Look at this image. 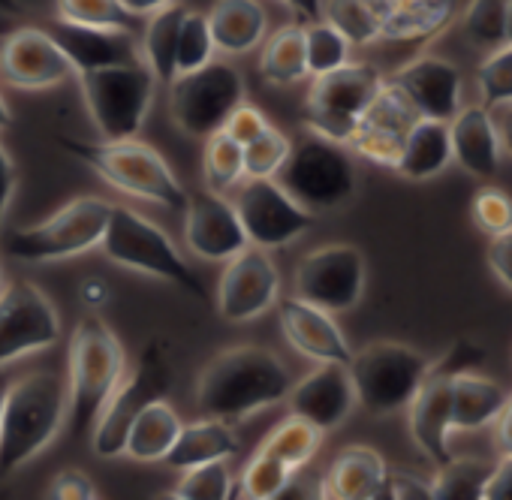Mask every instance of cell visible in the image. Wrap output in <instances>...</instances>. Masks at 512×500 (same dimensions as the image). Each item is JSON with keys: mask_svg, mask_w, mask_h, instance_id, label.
I'll return each instance as SVG.
<instances>
[{"mask_svg": "<svg viewBox=\"0 0 512 500\" xmlns=\"http://www.w3.org/2000/svg\"><path fill=\"white\" fill-rule=\"evenodd\" d=\"M290 389V368L275 350L241 344L217 353L202 368L196 383V407L202 416L232 425L287 401Z\"/></svg>", "mask_w": 512, "mask_h": 500, "instance_id": "cell-1", "label": "cell"}, {"mask_svg": "<svg viewBox=\"0 0 512 500\" xmlns=\"http://www.w3.org/2000/svg\"><path fill=\"white\" fill-rule=\"evenodd\" d=\"M67 422V386L55 371H34L7 386L0 407V479L34 461Z\"/></svg>", "mask_w": 512, "mask_h": 500, "instance_id": "cell-2", "label": "cell"}, {"mask_svg": "<svg viewBox=\"0 0 512 500\" xmlns=\"http://www.w3.org/2000/svg\"><path fill=\"white\" fill-rule=\"evenodd\" d=\"M127 356L118 335L100 320L85 317L67 353V419L76 437H91L97 416L124 380Z\"/></svg>", "mask_w": 512, "mask_h": 500, "instance_id": "cell-3", "label": "cell"}, {"mask_svg": "<svg viewBox=\"0 0 512 500\" xmlns=\"http://www.w3.org/2000/svg\"><path fill=\"white\" fill-rule=\"evenodd\" d=\"M61 148L91 166L106 184L115 190L148 199L154 205H163L169 211H184L187 205V190L175 178L172 166L163 160L160 151L139 139H100V142H85V139H58Z\"/></svg>", "mask_w": 512, "mask_h": 500, "instance_id": "cell-4", "label": "cell"}, {"mask_svg": "<svg viewBox=\"0 0 512 500\" xmlns=\"http://www.w3.org/2000/svg\"><path fill=\"white\" fill-rule=\"evenodd\" d=\"M100 250L121 269H133L139 275L166 281L199 302L208 299L202 278L181 257L175 241L157 223H151L148 217H142L133 208L112 205V217H109L106 235L100 241Z\"/></svg>", "mask_w": 512, "mask_h": 500, "instance_id": "cell-5", "label": "cell"}, {"mask_svg": "<svg viewBox=\"0 0 512 500\" xmlns=\"http://www.w3.org/2000/svg\"><path fill=\"white\" fill-rule=\"evenodd\" d=\"M109 217H112V202L100 196H79L34 226L7 229L4 238H0V247L13 260L34 263V266L73 260L100 247Z\"/></svg>", "mask_w": 512, "mask_h": 500, "instance_id": "cell-6", "label": "cell"}, {"mask_svg": "<svg viewBox=\"0 0 512 500\" xmlns=\"http://www.w3.org/2000/svg\"><path fill=\"white\" fill-rule=\"evenodd\" d=\"M485 362V350L467 338H458L437 362L428 365L422 386L407 404L410 437L425 458L446 464L452 458V380L464 371H473Z\"/></svg>", "mask_w": 512, "mask_h": 500, "instance_id": "cell-7", "label": "cell"}, {"mask_svg": "<svg viewBox=\"0 0 512 500\" xmlns=\"http://www.w3.org/2000/svg\"><path fill=\"white\" fill-rule=\"evenodd\" d=\"M431 359L401 341H374L353 353L347 371L356 389V404L383 419L407 410L425 380Z\"/></svg>", "mask_w": 512, "mask_h": 500, "instance_id": "cell-8", "label": "cell"}, {"mask_svg": "<svg viewBox=\"0 0 512 500\" xmlns=\"http://www.w3.org/2000/svg\"><path fill=\"white\" fill-rule=\"evenodd\" d=\"M275 181L311 214L335 211L356 193V166L347 145L317 133L293 142Z\"/></svg>", "mask_w": 512, "mask_h": 500, "instance_id": "cell-9", "label": "cell"}, {"mask_svg": "<svg viewBox=\"0 0 512 500\" xmlns=\"http://www.w3.org/2000/svg\"><path fill=\"white\" fill-rule=\"evenodd\" d=\"M100 139H136L154 103L157 79L145 61L76 73Z\"/></svg>", "mask_w": 512, "mask_h": 500, "instance_id": "cell-10", "label": "cell"}, {"mask_svg": "<svg viewBox=\"0 0 512 500\" xmlns=\"http://www.w3.org/2000/svg\"><path fill=\"white\" fill-rule=\"evenodd\" d=\"M247 100L244 76L226 61H208L199 70L178 73L169 82V115L190 139H208Z\"/></svg>", "mask_w": 512, "mask_h": 500, "instance_id": "cell-11", "label": "cell"}, {"mask_svg": "<svg viewBox=\"0 0 512 500\" xmlns=\"http://www.w3.org/2000/svg\"><path fill=\"white\" fill-rule=\"evenodd\" d=\"M383 76L374 64H353L314 76V85L302 103V121L311 133L347 145L359 118L383 88Z\"/></svg>", "mask_w": 512, "mask_h": 500, "instance_id": "cell-12", "label": "cell"}, {"mask_svg": "<svg viewBox=\"0 0 512 500\" xmlns=\"http://www.w3.org/2000/svg\"><path fill=\"white\" fill-rule=\"evenodd\" d=\"M172 386H175V371H172V365L166 359V347L163 344H148L142 350V359L133 368V374L118 383L115 395L109 398V404L103 407V413L94 422V431H91L94 455L121 458L130 425L136 422V416L148 404L166 398Z\"/></svg>", "mask_w": 512, "mask_h": 500, "instance_id": "cell-13", "label": "cell"}, {"mask_svg": "<svg viewBox=\"0 0 512 500\" xmlns=\"http://www.w3.org/2000/svg\"><path fill=\"white\" fill-rule=\"evenodd\" d=\"M232 205L238 211L247 244L263 250H278L299 241L317 217L302 208L275 178H244Z\"/></svg>", "mask_w": 512, "mask_h": 500, "instance_id": "cell-14", "label": "cell"}, {"mask_svg": "<svg viewBox=\"0 0 512 500\" xmlns=\"http://www.w3.org/2000/svg\"><path fill=\"white\" fill-rule=\"evenodd\" d=\"M368 266L353 244H323L302 257L296 269V296L329 311L347 314L365 296Z\"/></svg>", "mask_w": 512, "mask_h": 500, "instance_id": "cell-15", "label": "cell"}, {"mask_svg": "<svg viewBox=\"0 0 512 500\" xmlns=\"http://www.w3.org/2000/svg\"><path fill=\"white\" fill-rule=\"evenodd\" d=\"M58 338V311L40 287L19 281L0 290V368L55 347Z\"/></svg>", "mask_w": 512, "mask_h": 500, "instance_id": "cell-16", "label": "cell"}, {"mask_svg": "<svg viewBox=\"0 0 512 500\" xmlns=\"http://www.w3.org/2000/svg\"><path fill=\"white\" fill-rule=\"evenodd\" d=\"M281 299V272L269 250L247 244L241 254L226 260L217 284V314L226 323H250L275 308Z\"/></svg>", "mask_w": 512, "mask_h": 500, "instance_id": "cell-17", "label": "cell"}, {"mask_svg": "<svg viewBox=\"0 0 512 500\" xmlns=\"http://www.w3.org/2000/svg\"><path fill=\"white\" fill-rule=\"evenodd\" d=\"M416 121H419V112L386 79L383 88L377 91V97L371 100V106L365 109V115L359 118L347 148H353L356 154H362L365 160H371L377 166L395 169L401 148L407 142V133L413 130Z\"/></svg>", "mask_w": 512, "mask_h": 500, "instance_id": "cell-18", "label": "cell"}, {"mask_svg": "<svg viewBox=\"0 0 512 500\" xmlns=\"http://www.w3.org/2000/svg\"><path fill=\"white\" fill-rule=\"evenodd\" d=\"M0 76L19 91H46L73 76V64L46 28H19L0 43Z\"/></svg>", "mask_w": 512, "mask_h": 500, "instance_id": "cell-19", "label": "cell"}, {"mask_svg": "<svg viewBox=\"0 0 512 500\" xmlns=\"http://www.w3.org/2000/svg\"><path fill=\"white\" fill-rule=\"evenodd\" d=\"M184 241L199 260L226 263L247 247L235 205L223 193L199 190L184 205Z\"/></svg>", "mask_w": 512, "mask_h": 500, "instance_id": "cell-20", "label": "cell"}, {"mask_svg": "<svg viewBox=\"0 0 512 500\" xmlns=\"http://www.w3.org/2000/svg\"><path fill=\"white\" fill-rule=\"evenodd\" d=\"M419 112V118L452 121L464 106L461 70L437 55H419L389 79Z\"/></svg>", "mask_w": 512, "mask_h": 500, "instance_id": "cell-21", "label": "cell"}, {"mask_svg": "<svg viewBox=\"0 0 512 500\" xmlns=\"http://www.w3.org/2000/svg\"><path fill=\"white\" fill-rule=\"evenodd\" d=\"M287 404L293 416L308 419L323 434L335 431L338 425L347 422V416L356 407V389H353L347 365L320 362V368H314L308 377L293 383Z\"/></svg>", "mask_w": 512, "mask_h": 500, "instance_id": "cell-22", "label": "cell"}, {"mask_svg": "<svg viewBox=\"0 0 512 500\" xmlns=\"http://www.w3.org/2000/svg\"><path fill=\"white\" fill-rule=\"evenodd\" d=\"M335 314L290 296V299H278V320H281V332L284 338L293 344V350H299L305 359L311 362H341L350 365L353 350L344 338V332L338 329V323L332 320Z\"/></svg>", "mask_w": 512, "mask_h": 500, "instance_id": "cell-23", "label": "cell"}, {"mask_svg": "<svg viewBox=\"0 0 512 500\" xmlns=\"http://www.w3.org/2000/svg\"><path fill=\"white\" fill-rule=\"evenodd\" d=\"M46 31L55 37V43L67 55V61L73 64V73H91V70H103V67H121V64L142 61L136 34L82 28V25H73L64 19H58Z\"/></svg>", "mask_w": 512, "mask_h": 500, "instance_id": "cell-24", "label": "cell"}, {"mask_svg": "<svg viewBox=\"0 0 512 500\" xmlns=\"http://www.w3.org/2000/svg\"><path fill=\"white\" fill-rule=\"evenodd\" d=\"M449 145L452 163H458L473 178H488L500 169L503 145L497 133V121L485 106H461L449 121Z\"/></svg>", "mask_w": 512, "mask_h": 500, "instance_id": "cell-25", "label": "cell"}, {"mask_svg": "<svg viewBox=\"0 0 512 500\" xmlns=\"http://www.w3.org/2000/svg\"><path fill=\"white\" fill-rule=\"evenodd\" d=\"M389 464L371 446H347L335 455L320 479V497L332 500H377L386 488Z\"/></svg>", "mask_w": 512, "mask_h": 500, "instance_id": "cell-26", "label": "cell"}, {"mask_svg": "<svg viewBox=\"0 0 512 500\" xmlns=\"http://www.w3.org/2000/svg\"><path fill=\"white\" fill-rule=\"evenodd\" d=\"M205 19L220 55H247L269 34V16L260 0H214Z\"/></svg>", "mask_w": 512, "mask_h": 500, "instance_id": "cell-27", "label": "cell"}, {"mask_svg": "<svg viewBox=\"0 0 512 500\" xmlns=\"http://www.w3.org/2000/svg\"><path fill=\"white\" fill-rule=\"evenodd\" d=\"M383 40H425L449 19L455 0H365Z\"/></svg>", "mask_w": 512, "mask_h": 500, "instance_id": "cell-28", "label": "cell"}, {"mask_svg": "<svg viewBox=\"0 0 512 500\" xmlns=\"http://www.w3.org/2000/svg\"><path fill=\"white\" fill-rule=\"evenodd\" d=\"M232 455H238V437H235L232 425L223 419L202 416L199 422L181 425V431H178L172 449L166 452L163 464L184 473V470L199 467V464L229 461Z\"/></svg>", "mask_w": 512, "mask_h": 500, "instance_id": "cell-29", "label": "cell"}, {"mask_svg": "<svg viewBox=\"0 0 512 500\" xmlns=\"http://www.w3.org/2000/svg\"><path fill=\"white\" fill-rule=\"evenodd\" d=\"M449 163H452L449 121L419 118L413 130L407 133L395 172L407 181H428V178H437Z\"/></svg>", "mask_w": 512, "mask_h": 500, "instance_id": "cell-30", "label": "cell"}, {"mask_svg": "<svg viewBox=\"0 0 512 500\" xmlns=\"http://www.w3.org/2000/svg\"><path fill=\"white\" fill-rule=\"evenodd\" d=\"M509 392L488 377L464 371L452 380V431H479L491 425Z\"/></svg>", "mask_w": 512, "mask_h": 500, "instance_id": "cell-31", "label": "cell"}, {"mask_svg": "<svg viewBox=\"0 0 512 500\" xmlns=\"http://www.w3.org/2000/svg\"><path fill=\"white\" fill-rule=\"evenodd\" d=\"M181 425H184L181 416L175 413L172 404H166V398L148 404L136 416V422L130 425V434H127V443H124V455L133 458V461H142V464L163 461L166 452L172 449Z\"/></svg>", "mask_w": 512, "mask_h": 500, "instance_id": "cell-32", "label": "cell"}, {"mask_svg": "<svg viewBox=\"0 0 512 500\" xmlns=\"http://www.w3.org/2000/svg\"><path fill=\"white\" fill-rule=\"evenodd\" d=\"M184 13H187L184 7L169 4L142 22V61L148 64L154 79L166 85L178 76L175 55H178V31H181Z\"/></svg>", "mask_w": 512, "mask_h": 500, "instance_id": "cell-33", "label": "cell"}, {"mask_svg": "<svg viewBox=\"0 0 512 500\" xmlns=\"http://www.w3.org/2000/svg\"><path fill=\"white\" fill-rule=\"evenodd\" d=\"M260 76L272 85H296L308 76L302 25H287L266 40L260 55Z\"/></svg>", "mask_w": 512, "mask_h": 500, "instance_id": "cell-34", "label": "cell"}, {"mask_svg": "<svg viewBox=\"0 0 512 500\" xmlns=\"http://www.w3.org/2000/svg\"><path fill=\"white\" fill-rule=\"evenodd\" d=\"M494 470L488 458H449L437 464V476L431 479V500H482L485 482Z\"/></svg>", "mask_w": 512, "mask_h": 500, "instance_id": "cell-35", "label": "cell"}, {"mask_svg": "<svg viewBox=\"0 0 512 500\" xmlns=\"http://www.w3.org/2000/svg\"><path fill=\"white\" fill-rule=\"evenodd\" d=\"M320 443H323V431H320L317 425H311L308 419L290 413V416H287V419L260 443V449L272 452L275 458H281V461H284L287 467H293V470H305V467L311 464V458L317 455Z\"/></svg>", "mask_w": 512, "mask_h": 500, "instance_id": "cell-36", "label": "cell"}, {"mask_svg": "<svg viewBox=\"0 0 512 500\" xmlns=\"http://www.w3.org/2000/svg\"><path fill=\"white\" fill-rule=\"evenodd\" d=\"M58 19L82 25V28L124 31V34L142 31V22H145L133 16L121 0H58Z\"/></svg>", "mask_w": 512, "mask_h": 500, "instance_id": "cell-37", "label": "cell"}, {"mask_svg": "<svg viewBox=\"0 0 512 500\" xmlns=\"http://www.w3.org/2000/svg\"><path fill=\"white\" fill-rule=\"evenodd\" d=\"M205 151H202V175H205V187L211 193H229L232 187H238L244 181V148L226 136L223 130L202 139Z\"/></svg>", "mask_w": 512, "mask_h": 500, "instance_id": "cell-38", "label": "cell"}, {"mask_svg": "<svg viewBox=\"0 0 512 500\" xmlns=\"http://www.w3.org/2000/svg\"><path fill=\"white\" fill-rule=\"evenodd\" d=\"M293 467H287L281 458H275L266 449H256L250 461L244 464V473L238 485H232V497H247V500H278L287 482L293 479Z\"/></svg>", "mask_w": 512, "mask_h": 500, "instance_id": "cell-39", "label": "cell"}, {"mask_svg": "<svg viewBox=\"0 0 512 500\" xmlns=\"http://www.w3.org/2000/svg\"><path fill=\"white\" fill-rule=\"evenodd\" d=\"M305 28V58H308V76H323L350 61L353 43L326 19L302 25Z\"/></svg>", "mask_w": 512, "mask_h": 500, "instance_id": "cell-40", "label": "cell"}, {"mask_svg": "<svg viewBox=\"0 0 512 500\" xmlns=\"http://www.w3.org/2000/svg\"><path fill=\"white\" fill-rule=\"evenodd\" d=\"M461 34L485 52L506 46V0H470L461 16Z\"/></svg>", "mask_w": 512, "mask_h": 500, "instance_id": "cell-41", "label": "cell"}, {"mask_svg": "<svg viewBox=\"0 0 512 500\" xmlns=\"http://www.w3.org/2000/svg\"><path fill=\"white\" fill-rule=\"evenodd\" d=\"M476 85H479V106L503 109L512 103V46L509 43L488 52V58L479 64Z\"/></svg>", "mask_w": 512, "mask_h": 500, "instance_id": "cell-42", "label": "cell"}, {"mask_svg": "<svg viewBox=\"0 0 512 500\" xmlns=\"http://www.w3.org/2000/svg\"><path fill=\"white\" fill-rule=\"evenodd\" d=\"M323 19L332 22L353 46H371L380 37V25L365 0H326Z\"/></svg>", "mask_w": 512, "mask_h": 500, "instance_id": "cell-43", "label": "cell"}, {"mask_svg": "<svg viewBox=\"0 0 512 500\" xmlns=\"http://www.w3.org/2000/svg\"><path fill=\"white\" fill-rule=\"evenodd\" d=\"M290 148V136L269 124L253 142L244 145V178H275Z\"/></svg>", "mask_w": 512, "mask_h": 500, "instance_id": "cell-44", "label": "cell"}, {"mask_svg": "<svg viewBox=\"0 0 512 500\" xmlns=\"http://www.w3.org/2000/svg\"><path fill=\"white\" fill-rule=\"evenodd\" d=\"M232 476L226 461H211V464H199L184 470L181 482L172 488L169 497L175 500H226L232 497Z\"/></svg>", "mask_w": 512, "mask_h": 500, "instance_id": "cell-45", "label": "cell"}, {"mask_svg": "<svg viewBox=\"0 0 512 500\" xmlns=\"http://www.w3.org/2000/svg\"><path fill=\"white\" fill-rule=\"evenodd\" d=\"M214 37L208 28V19L202 13H184L181 31H178V55H175V70L190 73L214 61Z\"/></svg>", "mask_w": 512, "mask_h": 500, "instance_id": "cell-46", "label": "cell"}, {"mask_svg": "<svg viewBox=\"0 0 512 500\" xmlns=\"http://www.w3.org/2000/svg\"><path fill=\"white\" fill-rule=\"evenodd\" d=\"M473 223L491 238L506 229H512V199L500 187H479L470 205Z\"/></svg>", "mask_w": 512, "mask_h": 500, "instance_id": "cell-47", "label": "cell"}, {"mask_svg": "<svg viewBox=\"0 0 512 500\" xmlns=\"http://www.w3.org/2000/svg\"><path fill=\"white\" fill-rule=\"evenodd\" d=\"M269 127V121H266V115L256 109V106H247V100L226 118V124H223V133L226 136H232L241 148L247 145V142H253L256 136H260L263 130Z\"/></svg>", "mask_w": 512, "mask_h": 500, "instance_id": "cell-48", "label": "cell"}, {"mask_svg": "<svg viewBox=\"0 0 512 500\" xmlns=\"http://www.w3.org/2000/svg\"><path fill=\"white\" fill-rule=\"evenodd\" d=\"M49 497H55V500H97L100 491L91 482V476H85L82 470H61L49 485Z\"/></svg>", "mask_w": 512, "mask_h": 500, "instance_id": "cell-49", "label": "cell"}, {"mask_svg": "<svg viewBox=\"0 0 512 500\" xmlns=\"http://www.w3.org/2000/svg\"><path fill=\"white\" fill-rule=\"evenodd\" d=\"M383 497L392 500H431V482L407 473V470H386V488Z\"/></svg>", "mask_w": 512, "mask_h": 500, "instance_id": "cell-50", "label": "cell"}, {"mask_svg": "<svg viewBox=\"0 0 512 500\" xmlns=\"http://www.w3.org/2000/svg\"><path fill=\"white\" fill-rule=\"evenodd\" d=\"M485 260H488L491 275H494L506 290H512V229H506V232L488 238Z\"/></svg>", "mask_w": 512, "mask_h": 500, "instance_id": "cell-51", "label": "cell"}, {"mask_svg": "<svg viewBox=\"0 0 512 500\" xmlns=\"http://www.w3.org/2000/svg\"><path fill=\"white\" fill-rule=\"evenodd\" d=\"M16 187H19L16 163L7 154V148L0 145V238H4V232H7V211H10V202L16 196Z\"/></svg>", "mask_w": 512, "mask_h": 500, "instance_id": "cell-52", "label": "cell"}, {"mask_svg": "<svg viewBox=\"0 0 512 500\" xmlns=\"http://www.w3.org/2000/svg\"><path fill=\"white\" fill-rule=\"evenodd\" d=\"M482 500H512V455H500V461H494Z\"/></svg>", "mask_w": 512, "mask_h": 500, "instance_id": "cell-53", "label": "cell"}, {"mask_svg": "<svg viewBox=\"0 0 512 500\" xmlns=\"http://www.w3.org/2000/svg\"><path fill=\"white\" fill-rule=\"evenodd\" d=\"M494 443L500 455H512V395L506 398L500 416L494 419Z\"/></svg>", "mask_w": 512, "mask_h": 500, "instance_id": "cell-54", "label": "cell"}, {"mask_svg": "<svg viewBox=\"0 0 512 500\" xmlns=\"http://www.w3.org/2000/svg\"><path fill=\"white\" fill-rule=\"evenodd\" d=\"M281 4H284L302 25L320 22V19H323V10H326V0H281Z\"/></svg>", "mask_w": 512, "mask_h": 500, "instance_id": "cell-55", "label": "cell"}, {"mask_svg": "<svg viewBox=\"0 0 512 500\" xmlns=\"http://www.w3.org/2000/svg\"><path fill=\"white\" fill-rule=\"evenodd\" d=\"M121 4H124L133 16L148 19L151 13H157V10H163V7L175 4V0H121Z\"/></svg>", "mask_w": 512, "mask_h": 500, "instance_id": "cell-56", "label": "cell"}, {"mask_svg": "<svg viewBox=\"0 0 512 500\" xmlns=\"http://www.w3.org/2000/svg\"><path fill=\"white\" fill-rule=\"evenodd\" d=\"M497 133H500V145H503V151H509V154H512V103H509V106H503V115H500V121H497Z\"/></svg>", "mask_w": 512, "mask_h": 500, "instance_id": "cell-57", "label": "cell"}, {"mask_svg": "<svg viewBox=\"0 0 512 500\" xmlns=\"http://www.w3.org/2000/svg\"><path fill=\"white\" fill-rule=\"evenodd\" d=\"M10 124H13V112H10V106H7L4 94H0V130L10 127Z\"/></svg>", "mask_w": 512, "mask_h": 500, "instance_id": "cell-58", "label": "cell"}, {"mask_svg": "<svg viewBox=\"0 0 512 500\" xmlns=\"http://www.w3.org/2000/svg\"><path fill=\"white\" fill-rule=\"evenodd\" d=\"M506 43L512 46V0H506Z\"/></svg>", "mask_w": 512, "mask_h": 500, "instance_id": "cell-59", "label": "cell"}, {"mask_svg": "<svg viewBox=\"0 0 512 500\" xmlns=\"http://www.w3.org/2000/svg\"><path fill=\"white\" fill-rule=\"evenodd\" d=\"M0 10L10 13V16H16V13H19V0H0Z\"/></svg>", "mask_w": 512, "mask_h": 500, "instance_id": "cell-60", "label": "cell"}, {"mask_svg": "<svg viewBox=\"0 0 512 500\" xmlns=\"http://www.w3.org/2000/svg\"><path fill=\"white\" fill-rule=\"evenodd\" d=\"M7 386H10V383H7L4 377H0V407H4V395H7Z\"/></svg>", "mask_w": 512, "mask_h": 500, "instance_id": "cell-61", "label": "cell"}, {"mask_svg": "<svg viewBox=\"0 0 512 500\" xmlns=\"http://www.w3.org/2000/svg\"><path fill=\"white\" fill-rule=\"evenodd\" d=\"M0 290H4V269H0Z\"/></svg>", "mask_w": 512, "mask_h": 500, "instance_id": "cell-62", "label": "cell"}]
</instances>
